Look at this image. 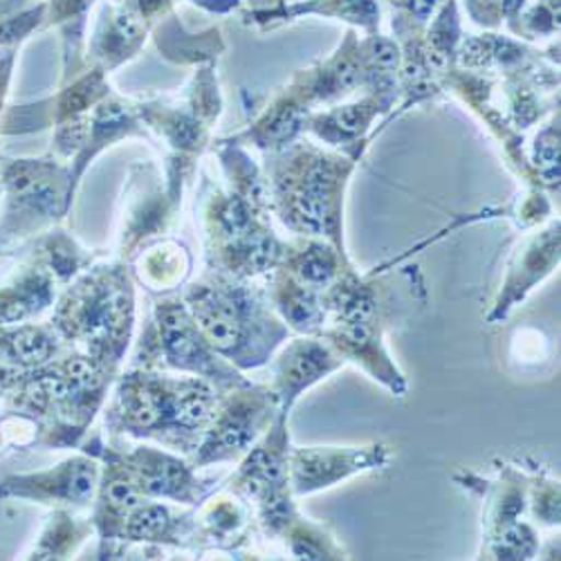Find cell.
Wrapping results in <instances>:
<instances>
[{
  "label": "cell",
  "instance_id": "obj_1",
  "mask_svg": "<svg viewBox=\"0 0 561 561\" xmlns=\"http://www.w3.org/2000/svg\"><path fill=\"white\" fill-rule=\"evenodd\" d=\"M218 398L220 391L205 378L133 366L117 378L108 400L106 434L149 438L190 456L211 423Z\"/></svg>",
  "mask_w": 561,
  "mask_h": 561
},
{
  "label": "cell",
  "instance_id": "obj_2",
  "mask_svg": "<svg viewBox=\"0 0 561 561\" xmlns=\"http://www.w3.org/2000/svg\"><path fill=\"white\" fill-rule=\"evenodd\" d=\"M198 329L214 351L239 370L265 366L290 340V329L274 310L267 290L250 280L214 272L182 288Z\"/></svg>",
  "mask_w": 561,
  "mask_h": 561
},
{
  "label": "cell",
  "instance_id": "obj_3",
  "mask_svg": "<svg viewBox=\"0 0 561 561\" xmlns=\"http://www.w3.org/2000/svg\"><path fill=\"white\" fill-rule=\"evenodd\" d=\"M50 323L68 346L119 370L135 329V286L126 265L77 274L55 301Z\"/></svg>",
  "mask_w": 561,
  "mask_h": 561
},
{
  "label": "cell",
  "instance_id": "obj_4",
  "mask_svg": "<svg viewBox=\"0 0 561 561\" xmlns=\"http://www.w3.org/2000/svg\"><path fill=\"white\" fill-rule=\"evenodd\" d=\"M133 366L190 373L209 380L218 391L250 382L237 366L214 351L190 308L175 295H160L156 299L153 317L139 342Z\"/></svg>",
  "mask_w": 561,
  "mask_h": 561
},
{
  "label": "cell",
  "instance_id": "obj_5",
  "mask_svg": "<svg viewBox=\"0 0 561 561\" xmlns=\"http://www.w3.org/2000/svg\"><path fill=\"white\" fill-rule=\"evenodd\" d=\"M290 447L288 415L278 413L274 425L241 458L227 485L252 505L259 528L270 539H280L301 517L290 488Z\"/></svg>",
  "mask_w": 561,
  "mask_h": 561
},
{
  "label": "cell",
  "instance_id": "obj_6",
  "mask_svg": "<svg viewBox=\"0 0 561 561\" xmlns=\"http://www.w3.org/2000/svg\"><path fill=\"white\" fill-rule=\"evenodd\" d=\"M295 167L276 178V190L286 222L308 237H325L342 248L340 229V190L346 178V167L340 160L299 153Z\"/></svg>",
  "mask_w": 561,
  "mask_h": 561
},
{
  "label": "cell",
  "instance_id": "obj_7",
  "mask_svg": "<svg viewBox=\"0 0 561 561\" xmlns=\"http://www.w3.org/2000/svg\"><path fill=\"white\" fill-rule=\"evenodd\" d=\"M278 400L267 385L245 382L220 391L211 423L192 454L194 467L241 460L278 417Z\"/></svg>",
  "mask_w": 561,
  "mask_h": 561
},
{
  "label": "cell",
  "instance_id": "obj_8",
  "mask_svg": "<svg viewBox=\"0 0 561 561\" xmlns=\"http://www.w3.org/2000/svg\"><path fill=\"white\" fill-rule=\"evenodd\" d=\"M209 237L214 272L243 280L270 274L288 250L274 239L272 231L259 227L252 209L239 196L214 201Z\"/></svg>",
  "mask_w": 561,
  "mask_h": 561
},
{
  "label": "cell",
  "instance_id": "obj_9",
  "mask_svg": "<svg viewBox=\"0 0 561 561\" xmlns=\"http://www.w3.org/2000/svg\"><path fill=\"white\" fill-rule=\"evenodd\" d=\"M81 451H88L102 460V474L95 501H92V526L100 539V559H115L122 552V530L130 512L145 501L139 492L130 467L124 460V451L104 443L98 434L90 443H81Z\"/></svg>",
  "mask_w": 561,
  "mask_h": 561
},
{
  "label": "cell",
  "instance_id": "obj_10",
  "mask_svg": "<svg viewBox=\"0 0 561 561\" xmlns=\"http://www.w3.org/2000/svg\"><path fill=\"white\" fill-rule=\"evenodd\" d=\"M102 460L88 451L61 460L43 472L12 474L0 481V499H21L57 507H85L98 494Z\"/></svg>",
  "mask_w": 561,
  "mask_h": 561
},
{
  "label": "cell",
  "instance_id": "obj_11",
  "mask_svg": "<svg viewBox=\"0 0 561 561\" xmlns=\"http://www.w3.org/2000/svg\"><path fill=\"white\" fill-rule=\"evenodd\" d=\"M64 169L50 160H16L5 167L10 209L0 237H19L55 218L66 186Z\"/></svg>",
  "mask_w": 561,
  "mask_h": 561
},
{
  "label": "cell",
  "instance_id": "obj_12",
  "mask_svg": "<svg viewBox=\"0 0 561 561\" xmlns=\"http://www.w3.org/2000/svg\"><path fill=\"white\" fill-rule=\"evenodd\" d=\"M391 458L393 451L385 443L362 447H290V488L295 496H310L362 472L382 470Z\"/></svg>",
  "mask_w": 561,
  "mask_h": 561
},
{
  "label": "cell",
  "instance_id": "obj_13",
  "mask_svg": "<svg viewBox=\"0 0 561 561\" xmlns=\"http://www.w3.org/2000/svg\"><path fill=\"white\" fill-rule=\"evenodd\" d=\"M272 362L267 387L278 400L280 413L290 415L295 402L317 382L333 376L346 362L321 335H297L280 346Z\"/></svg>",
  "mask_w": 561,
  "mask_h": 561
},
{
  "label": "cell",
  "instance_id": "obj_14",
  "mask_svg": "<svg viewBox=\"0 0 561 561\" xmlns=\"http://www.w3.org/2000/svg\"><path fill=\"white\" fill-rule=\"evenodd\" d=\"M387 325L389 321L382 319H340L325 323L319 335L340 353L344 362L357 364L393 396H404L407 378L385 344Z\"/></svg>",
  "mask_w": 561,
  "mask_h": 561
},
{
  "label": "cell",
  "instance_id": "obj_15",
  "mask_svg": "<svg viewBox=\"0 0 561 561\" xmlns=\"http://www.w3.org/2000/svg\"><path fill=\"white\" fill-rule=\"evenodd\" d=\"M124 460L145 499L198 505L209 496V490L196 477V467L171 449L139 445L124 451Z\"/></svg>",
  "mask_w": 561,
  "mask_h": 561
},
{
  "label": "cell",
  "instance_id": "obj_16",
  "mask_svg": "<svg viewBox=\"0 0 561 561\" xmlns=\"http://www.w3.org/2000/svg\"><path fill=\"white\" fill-rule=\"evenodd\" d=\"M254 510L233 490L225 488L207 496L196 512V546L237 550L252 537Z\"/></svg>",
  "mask_w": 561,
  "mask_h": 561
},
{
  "label": "cell",
  "instance_id": "obj_17",
  "mask_svg": "<svg viewBox=\"0 0 561 561\" xmlns=\"http://www.w3.org/2000/svg\"><path fill=\"white\" fill-rule=\"evenodd\" d=\"M559 263V233L548 231L541 241L530 243L517 259L512 261L503 286L494 299V306L488 314L490 323L503 321L514 308H517L537 284L554 270Z\"/></svg>",
  "mask_w": 561,
  "mask_h": 561
},
{
  "label": "cell",
  "instance_id": "obj_18",
  "mask_svg": "<svg viewBox=\"0 0 561 561\" xmlns=\"http://www.w3.org/2000/svg\"><path fill=\"white\" fill-rule=\"evenodd\" d=\"M472 479L477 485L465 481V488L483 496V543H488L510 526L522 522L528 510V474L517 465L503 462L496 481Z\"/></svg>",
  "mask_w": 561,
  "mask_h": 561
},
{
  "label": "cell",
  "instance_id": "obj_19",
  "mask_svg": "<svg viewBox=\"0 0 561 561\" xmlns=\"http://www.w3.org/2000/svg\"><path fill=\"white\" fill-rule=\"evenodd\" d=\"M128 543L192 546L196 543V512H175L167 503L145 499L130 512L122 530V546Z\"/></svg>",
  "mask_w": 561,
  "mask_h": 561
},
{
  "label": "cell",
  "instance_id": "obj_20",
  "mask_svg": "<svg viewBox=\"0 0 561 561\" xmlns=\"http://www.w3.org/2000/svg\"><path fill=\"white\" fill-rule=\"evenodd\" d=\"M267 297L278 312V317L286 321L290 333L297 335H319L325 323V308H323V293L301 284L284 267H274L267 280Z\"/></svg>",
  "mask_w": 561,
  "mask_h": 561
},
{
  "label": "cell",
  "instance_id": "obj_21",
  "mask_svg": "<svg viewBox=\"0 0 561 561\" xmlns=\"http://www.w3.org/2000/svg\"><path fill=\"white\" fill-rule=\"evenodd\" d=\"M57 301V278L38 265L23 267L12 284L0 288V325L30 323Z\"/></svg>",
  "mask_w": 561,
  "mask_h": 561
},
{
  "label": "cell",
  "instance_id": "obj_22",
  "mask_svg": "<svg viewBox=\"0 0 561 561\" xmlns=\"http://www.w3.org/2000/svg\"><path fill=\"white\" fill-rule=\"evenodd\" d=\"M68 351L53 323L0 325V366L36 368Z\"/></svg>",
  "mask_w": 561,
  "mask_h": 561
},
{
  "label": "cell",
  "instance_id": "obj_23",
  "mask_svg": "<svg viewBox=\"0 0 561 561\" xmlns=\"http://www.w3.org/2000/svg\"><path fill=\"white\" fill-rule=\"evenodd\" d=\"M278 267H284L301 284L325 293L333 280L340 276L344 267H348L346 254H342L335 245L329 243H308L299 250H286Z\"/></svg>",
  "mask_w": 561,
  "mask_h": 561
},
{
  "label": "cell",
  "instance_id": "obj_24",
  "mask_svg": "<svg viewBox=\"0 0 561 561\" xmlns=\"http://www.w3.org/2000/svg\"><path fill=\"white\" fill-rule=\"evenodd\" d=\"M92 533L95 526L90 519H79L68 507H57L25 559H70Z\"/></svg>",
  "mask_w": 561,
  "mask_h": 561
},
{
  "label": "cell",
  "instance_id": "obj_25",
  "mask_svg": "<svg viewBox=\"0 0 561 561\" xmlns=\"http://www.w3.org/2000/svg\"><path fill=\"white\" fill-rule=\"evenodd\" d=\"M139 284L158 295H173L190 274V259L186 252L173 243L158 245L139 256L135 265Z\"/></svg>",
  "mask_w": 561,
  "mask_h": 561
},
{
  "label": "cell",
  "instance_id": "obj_26",
  "mask_svg": "<svg viewBox=\"0 0 561 561\" xmlns=\"http://www.w3.org/2000/svg\"><path fill=\"white\" fill-rule=\"evenodd\" d=\"M297 559H348L346 550L335 541L331 530L306 519L304 514L280 535Z\"/></svg>",
  "mask_w": 561,
  "mask_h": 561
},
{
  "label": "cell",
  "instance_id": "obj_27",
  "mask_svg": "<svg viewBox=\"0 0 561 561\" xmlns=\"http://www.w3.org/2000/svg\"><path fill=\"white\" fill-rule=\"evenodd\" d=\"M36 263L48 270L57 278V284H66V280L81 274V270L90 261L81 250H77V245L70 239L55 237L53 233V237H48L41 243Z\"/></svg>",
  "mask_w": 561,
  "mask_h": 561
},
{
  "label": "cell",
  "instance_id": "obj_28",
  "mask_svg": "<svg viewBox=\"0 0 561 561\" xmlns=\"http://www.w3.org/2000/svg\"><path fill=\"white\" fill-rule=\"evenodd\" d=\"M539 552L537 530L526 522L510 526L499 537L483 543V554L488 559H533Z\"/></svg>",
  "mask_w": 561,
  "mask_h": 561
},
{
  "label": "cell",
  "instance_id": "obj_29",
  "mask_svg": "<svg viewBox=\"0 0 561 561\" xmlns=\"http://www.w3.org/2000/svg\"><path fill=\"white\" fill-rule=\"evenodd\" d=\"M528 507L541 526H559V483L535 470L528 474Z\"/></svg>",
  "mask_w": 561,
  "mask_h": 561
},
{
  "label": "cell",
  "instance_id": "obj_30",
  "mask_svg": "<svg viewBox=\"0 0 561 561\" xmlns=\"http://www.w3.org/2000/svg\"><path fill=\"white\" fill-rule=\"evenodd\" d=\"M10 70H12V57L0 59V102H3V95H5V85H8V79H10Z\"/></svg>",
  "mask_w": 561,
  "mask_h": 561
},
{
  "label": "cell",
  "instance_id": "obj_31",
  "mask_svg": "<svg viewBox=\"0 0 561 561\" xmlns=\"http://www.w3.org/2000/svg\"><path fill=\"white\" fill-rule=\"evenodd\" d=\"M5 447H10L8 438H5V430H3V417H0V451H3Z\"/></svg>",
  "mask_w": 561,
  "mask_h": 561
},
{
  "label": "cell",
  "instance_id": "obj_32",
  "mask_svg": "<svg viewBox=\"0 0 561 561\" xmlns=\"http://www.w3.org/2000/svg\"><path fill=\"white\" fill-rule=\"evenodd\" d=\"M3 245H5V239H3V237H0V250H3Z\"/></svg>",
  "mask_w": 561,
  "mask_h": 561
},
{
  "label": "cell",
  "instance_id": "obj_33",
  "mask_svg": "<svg viewBox=\"0 0 561 561\" xmlns=\"http://www.w3.org/2000/svg\"><path fill=\"white\" fill-rule=\"evenodd\" d=\"M0 190H3V182H0Z\"/></svg>",
  "mask_w": 561,
  "mask_h": 561
}]
</instances>
